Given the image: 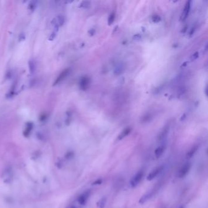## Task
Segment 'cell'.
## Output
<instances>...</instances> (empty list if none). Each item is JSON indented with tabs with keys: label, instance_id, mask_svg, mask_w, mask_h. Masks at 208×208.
<instances>
[{
	"label": "cell",
	"instance_id": "7a4b0ae2",
	"mask_svg": "<svg viewBox=\"0 0 208 208\" xmlns=\"http://www.w3.org/2000/svg\"><path fill=\"white\" fill-rule=\"evenodd\" d=\"M164 169V165L159 166V167L155 168L154 170H152L147 177V179L148 181H151V180L154 179Z\"/></svg>",
	"mask_w": 208,
	"mask_h": 208
},
{
	"label": "cell",
	"instance_id": "7402d4cb",
	"mask_svg": "<svg viewBox=\"0 0 208 208\" xmlns=\"http://www.w3.org/2000/svg\"><path fill=\"white\" fill-rule=\"evenodd\" d=\"M140 38H141V36L138 35V34H136V35L134 36V39H136V40L140 39Z\"/></svg>",
	"mask_w": 208,
	"mask_h": 208
},
{
	"label": "cell",
	"instance_id": "8992f818",
	"mask_svg": "<svg viewBox=\"0 0 208 208\" xmlns=\"http://www.w3.org/2000/svg\"><path fill=\"white\" fill-rule=\"evenodd\" d=\"M154 193L155 192L153 191H150L149 192L147 193L146 194H145V195H143L139 201H138V203H139L140 204H143L145 203H146L147 201L149 200L152 197V195H154Z\"/></svg>",
	"mask_w": 208,
	"mask_h": 208
},
{
	"label": "cell",
	"instance_id": "d4e9b609",
	"mask_svg": "<svg viewBox=\"0 0 208 208\" xmlns=\"http://www.w3.org/2000/svg\"><path fill=\"white\" fill-rule=\"evenodd\" d=\"M179 208H184V207H183V206H181V207H179Z\"/></svg>",
	"mask_w": 208,
	"mask_h": 208
},
{
	"label": "cell",
	"instance_id": "9c48e42d",
	"mask_svg": "<svg viewBox=\"0 0 208 208\" xmlns=\"http://www.w3.org/2000/svg\"><path fill=\"white\" fill-rule=\"evenodd\" d=\"M69 71H70V70H69V69H66L65 70H64V72H62L60 74V75L58 76L57 79L56 80V81H55L54 85L58 84V83H59L60 81H62V80H63L66 77V76L68 75V74L69 73Z\"/></svg>",
	"mask_w": 208,
	"mask_h": 208
},
{
	"label": "cell",
	"instance_id": "9a60e30c",
	"mask_svg": "<svg viewBox=\"0 0 208 208\" xmlns=\"http://www.w3.org/2000/svg\"><path fill=\"white\" fill-rule=\"evenodd\" d=\"M115 15L114 13H112L110 15V16L109 17V18H108L109 25H110L113 23V22H114V20H115Z\"/></svg>",
	"mask_w": 208,
	"mask_h": 208
},
{
	"label": "cell",
	"instance_id": "cb8c5ba5",
	"mask_svg": "<svg viewBox=\"0 0 208 208\" xmlns=\"http://www.w3.org/2000/svg\"><path fill=\"white\" fill-rule=\"evenodd\" d=\"M69 208H76L75 206H72L70 207H69Z\"/></svg>",
	"mask_w": 208,
	"mask_h": 208
},
{
	"label": "cell",
	"instance_id": "e0dca14e",
	"mask_svg": "<svg viewBox=\"0 0 208 208\" xmlns=\"http://www.w3.org/2000/svg\"><path fill=\"white\" fill-rule=\"evenodd\" d=\"M90 5H91V3H90L89 1H82L81 4V6L84 8H89Z\"/></svg>",
	"mask_w": 208,
	"mask_h": 208
},
{
	"label": "cell",
	"instance_id": "52a82bcc",
	"mask_svg": "<svg viewBox=\"0 0 208 208\" xmlns=\"http://www.w3.org/2000/svg\"><path fill=\"white\" fill-rule=\"evenodd\" d=\"M165 148H166L165 144H162V145H160L159 147H158L155 151V155L157 159L160 157L162 155L163 152H164Z\"/></svg>",
	"mask_w": 208,
	"mask_h": 208
},
{
	"label": "cell",
	"instance_id": "7c38bea8",
	"mask_svg": "<svg viewBox=\"0 0 208 208\" xmlns=\"http://www.w3.org/2000/svg\"><path fill=\"white\" fill-rule=\"evenodd\" d=\"M32 128H33V124L32 123H28L27 124V125H26V128L25 130V132H24V136L27 137V136H28L31 133V131H32Z\"/></svg>",
	"mask_w": 208,
	"mask_h": 208
},
{
	"label": "cell",
	"instance_id": "6da1fadb",
	"mask_svg": "<svg viewBox=\"0 0 208 208\" xmlns=\"http://www.w3.org/2000/svg\"><path fill=\"white\" fill-rule=\"evenodd\" d=\"M144 174V172L143 170L138 171L136 174L133 177L130 181V185L132 188H136V187L140 183L141 181L142 180L143 176Z\"/></svg>",
	"mask_w": 208,
	"mask_h": 208
},
{
	"label": "cell",
	"instance_id": "603a6c76",
	"mask_svg": "<svg viewBox=\"0 0 208 208\" xmlns=\"http://www.w3.org/2000/svg\"><path fill=\"white\" fill-rule=\"evenodd\" d=\"M89 33L90 34H91V35H93V34L95 33V30H90L89 31Z\"/></svg>",
	"mask_w": 208,
	"mask_h": 208
},
{
	"label": "cell",
	"instance_id": "44dd1931",
	"mask_svg": "<svg viewBox=\"0 0 208 208\" xmlns=\"http://www.w3.org/2000/svg\"><path fill=\"white\" fill-rule=\"evenodd\" d=\"M55 37H56V34H55V32H53V33H52V34H51V35L50 36V37H49V40H52L54 39Z\"/></svg>",
	"mask_w": 208,
	"mask_h": 208
},
{
	"label": "cell",
	"instance_id": "3957f363",
	"mask_svg": "<svg viewBox=\"0 0 208 208\" xmlns=\"http://www.w3.org/2000/svg\"><path fill=\"white\" fill-rule=\"evenodd\" d=\"M191 167V164L189 162H188L185 164L183 167L180 169V170L178 172V177L180 178H183L185 177L188 174V173Z\"/></svg>",
	"mask_w": 208,
	"mask_h": 208
},
{
	"label": "cell",
	"instance_id": "30bf717a",
	"mask_svg": "<svg viewBox=\"0 0 208 208\" xmlns=\"http://www.w3.org/2000/svg\"><path fill=\"white\" fill-rule=\"evenodd\" d=\"M198 147L197 146H197L193 147L188 152H187L186 157L188 159L192 158L193 156V155L196 153V152H197V151L198 150Z\"/></svg>",
	"mask_w": 208,
	"mask_h": 208
},
{
	"label": "cell",
	"instance_id": "ffe728a7",
	"mask_svg": "<svg viewBox=\"0 0 208 208\" xmlns=\"http://www.w3.org/2000/svg\"><path fill=\"white\" fill-rule=\"evenodd\" d=\"M103 182V180L101 179H97L95 181H94L93 183H92V185H99V184H101Z\"/></svg>",
	"mask_w": 208,
	"mask_h": 208
},
{
	"label": "cell",
	"instance_id": "277c9868",
	"mask_svg": "<svg viewBox=\"0 0 208 208\" xmlns=\"http://www.w3.org/2000/svg\"><path fill=\"white\" fill-rule=\"evenodd\" d=\"M91 195V190H87L84 192L78 198V203L81 205H85L87 202L89 197Z\"/></svg>",
	"mask_w": 208,
	"mask_h": 208
},
{
	"label": "cell",
	"instance_id": "d6986e66",
	"mask_svg": "<svg viewBox=\"0 0 208 208\" xmlns=\"http://www.w3.org/2000/svg\"><path fill=\"white\" fill-rule=\"evenodd\" d=\"M198 56H199V53H198V52H196L195 53H194L193 55H192V56L190 57V60H196L197 59H198Z\"/></svg>",
	"mask_w": 208,
	"mask_h": 208
},
{
	"label": "cell",
	"instance_id": "8fae6325",
	"mask_svg": "<svg viewBox=\"0 0 208 208\" xmlns=\"http://www.w3.org/2000/svg\"><path fill=\"white\" fill-rule=\"evenodd\" d=\"M131 129L130 128H126V129H124L120 134L119 137H118V139L119 140L123 139V138L126 137L131 133Z\"/></svg>",
	"mask_w": 208,
	"mask_h": 208
},
{
	"label": "cell",
	"instance_id": "ac0fdd59",
	"mask_svg": "<svg viewBox=\"0 0 208 208\" xmlns=\"http://www.w3.org/2000/svg\"><path fill=\"white\" fill-rule=\"evenodd\" d=\"M58 23H59V25H62L64 23V18L63 17V16L60 15L58 17Z\"/></svg>",
	"mask_w": 208,
	"mask_h": 208
},
{
	"label": "cell",
	"instance_id": "5bb4252c",
	"mask_svg": "<svg viewBox=\"0 0 208 208\" xmlns=\"http://www.w3.org/2000/svg\"><path fill=\"white\" fill-rule=\"evenodd\" d=\"M29 66H30V72L33 74L34 71H35L36 67H35V64H34V62L33 60H31L29 62Z\"/></svg>",
	"mask_w": 208,
	"mask_h": 208
},
{
	"label": "cell",
	"instance_id": "4fadbf2b",
	"mask_svg": "<svg viewBox=\"0 0 208 208\" xmlns=\"http://www.w3.org/2000/svg\"><path fill=\"white\" fill-rule=\"evenodd\" d=\"M106 200L107 198L106 197H103L102 198H101L98 203H97V206H98V208H104L106 205Z\"/></svg>",
	"mask_w": 208,
	"mask_h": 208
},
{
	"label": "cell",
	"instance_id": "5b68a950",
	"mask_svg": "<svg viewBox=\"0 0 208 208\" xmlns=\"http://www.w3.org/2000/svg\"><path fill=\"white\" fill-rule=\"evenodd\" d=\"M190 1H188L186 3L184 8L183 9L182 15L181 17V20L182 21L185 20L187 18V17H188L189 13L190 11Z\"/></svg>",
	"mask_w": 208,
	"mask_h": 208
},
{
	"label": "cell",
	"instance_id": "2e32d148",
	"mask_svg": "<svg viewBox=\"0 0 208 208\" xmlns=\"http://www.w3.org/2000/svg\"><path fill=\"white\" fill-rule=\"evenodd\" d=\"M152 20L154 23H158L161 21V17L157 15H155L152 17Z\"/></svg>",
	"mask_w": 208,
	"mask_h": 208
},
{
	"label": "cell",
	"instance_id": "ba28073f",
	"mask_svg": "<svg viewBox=\"0 0 208 208\" xmlns=\"http://www.w3.org/2000/svg\"><path fill=\"white\" fill-rule=\"evenodd\" d=\"M79 84H80L81 89H82V90H84V91H85V90H86V89L88 87V86L89 84V78L86 77H86H83L80 81Z\"/></svg>",
	"mask_w": 208,
	"mask_h": 208
}]
</instances>
